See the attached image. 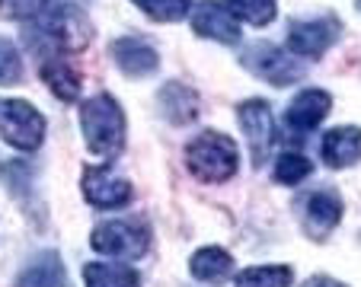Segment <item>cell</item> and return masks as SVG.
I'll use <instances>...</instances> for the list:
<instances>
[{
	"mask_svg": "<svg viewBox=\"0 0 361 287\" xmlns=\"http://www.w3.org/2000/svg\"><path fill=\"white\" fill-rule=\"evenodd\" d=\"M314 172V163L304 157V153H281L279 160H275V182H281V185H298V182H304L307 176Z\"/></svg>",
	"mask_w": 361,
	"mask_h": 287,
	"instance_id": "obj_23",
	"label": "cell"
},
{
	"mask_svg": "<svg viewBox=\"0 0 361 287\" xmlns=\"http://www.w3.org/2000/svg\"><path fill=\"white\" fill-rule=\"evenodd\" d=\"M80 131L87 147L102 160H116L125 151V112L116 96L96 93L80 106Z\"/></svg>",
	"mask_w": 361,
	"mask_h": 287,
	"instance_id": "obj_1",
	"label": "cell"
},
{
	"mask_svg": "<svg viewBox=\"0 0 361 287\" xmlns=\"http://www.w3.org/2000/svg\"><path fill=\"white\" fill-rule=\"evenodd\" d=\"M291 265H250L237 272L233 287H291Z\"/></svg>",
	"mask_w": 361,
	"mask_h": 287,
	"instance_id": "obj_20",
	"label": "cell"
},
{
	"mask_svg": "<svg viewBox=\"0 0 361 287\" xmlns=\"http://www.w3.org/2000/svg\"><path fill=\"white\" fill-rule=\"evenodd\" d=\"M42 80L51 93L61 99V103H77V96H80V74L71 68L64 58L51 55L42 61Z\"/></svg>",
	"mask_w": 361,
	"mask_h": 287,
	"instance_id": "obj_18",
	"label": "cell"
},
{
	"mask_svg": "<svg viewBox=\"0 0 361 287\" xmlns=\"http://www.w3.org/2000/svg\"><path fill=\"white\" fill-rule=\"evenodd\" d=\"M131 4L157 23H179L192 10V0H131Z\"/></svg>",
	"mask_w": 361,
	"mask_h": 287,
	"instance_id": "obj_22",
	"label": "cell"
},
{
	"mask_svg": "<svg viewBox=\"0 0 361 287\" xmlns=\"http://www.w3.org/2000/svg\"><path fill=\"white\" fill-rule=\"evenodd\" d=\"M150 227L147 220L135 217V220H102L90 236V246L99 255H109L118 262H135L144 259L150 249Z\"/></svg>",
	"mask_w": 361,
	"mask_h": 287,
	"instance_id": "obj_3",
	"label": "cell"
},
{
	"mask_svg": "<svg viewBox=\"0 0 361 287\" xmlns=\"http://www.w3.org/2000/svg\"><path fill=\"white\" fill-rule=\"evenodd\" d=\"M320 153L329 170H348V166H355L361 160V128L342 125V128L326 131L320 144Z\"/></svg>",
	"mask_w": 361,
	"mask_h": 287,
	"instance_id": "obj_15",
	"label": "cell"
},
{
	"mask_svg": "<svg viewBox=\"0 0 361 287\" xmlns=\"http://www.w3.org/2000/svg\"><path fill=\"white\" fill-rule=\"evenodd\" d=\"M342 35V23L336 16H317V20H294L288 26V39L285 48L300 61H314L323 58L329 48L339 42Z\"/></svg>",
	"mask_w": 361,
	"mask_h": 287,
	"instance_id": "obj_7",
	"label": "cell"
},
{
	"mask_svg": "<svg viewBox=\"0 0 361 287\" xmlns=\"http://www.w3.org/2000/svg\"><path fill=\"white\" fill-rule=\"evenodd\" d=\"M48 10V0H0V16L7 20H35Z\"/></svg>",
	"mask_w": 361,
	"mask_h": 287,
	"instance_id": "obj_25",
	"label": "cell"
},
{
	"mask_svg": "<svg viewBox=\"0 0 361 287\" xmlns=\"http://www.w3.org/2000/svg\"><path fill=\"white\" fill-rule=\"evenodd\" d=\"M83 198L93 208H102V211H116V208H125L131 201V182L118 172H112L109 166H87L80 179Z\"/></svg>",
	"mask_w": 361,
	"mask_h": 287,
	"instance_id": "obj_9",
	"label": "cell"
},
{
	"mask_svg": "<svg viewBox=\"0 0 361 287\" xmlns=\"http://www.w3.org/2000/svg\"><path fill=\"white\" fill-rule=\"evenodd\" d=\"M0 137L16 151H39V144L45 141V115L26 99L0 96Z\"/></svg>",
	"mask_w": 361,
	"mask_h": 287,
	"instance_id": "obj_5",
	"label": "cell"
},
{
	"mask_svg": "<svg viewBox=\"0 0 361 287\" xmlns=\"http://www.w3.org/2000/svg\"><path fill=\"white\" fill-rule=\"evenodd\" d=\"M189 20H192L195 35H202V39L221 42V45H237L240 42V20L221 0H202V4L192 10Z\"/></svg>",
	"mask_w": 361,
	"mask_h": 287,
	"instance_id": "obj_10",
	"label": "cell"
},
{
	"mask_svg": "<svg viewBox=\"0 0 361 287\" xmlns=\"http://www.w3.org/2000/svg\"><path fill=\"white\" fill-rule=\"evenodd\" d=\"M240 61H243V68L250 70V74L262 77V80L272 83V87H291L307 70L304 64H300V58H294L288 48H279V45H272V42H256V45H250L243 55H240Z\"/></svg>",
	"mask_w": 361,
	"mask_h": 287,
	"instance_id": "obj_6",
	"label": "cell"
},
{
	"mask_svg": "<svg viewBox=\"0 0 361 287\" xmlns=\"http://www.w3.org/2000/svg\"><path fill=\"white\" fill-rule=\"evenodd\" d=\"M342 220V198L336 191H314L304 205V230L310 239H326Z\"/></svg>",
	"mask_w": 361,
	"mask_h": 287,
	"instance_id": "obj_13",
	"label": "cell"
},
{
	"mask_svg": "<svg viewBox=\"0 0 361 287\" xmlns=\"http://www.w3.org/2000/svg\"><path fill=\"white\" fill-rule=\"evenodd\" d=\"M20 80H23V58L13 42L0 35V87H10V83Z\"/></svg>",
	"mask_w": 361,
	"mask_h": 287,
	"instance_id": "obj_24",
	"label": "cell"
},
{
	"mask_svg": "<svg viewBox=\"0 0 361 287\" xmlns=\"http://www.w3.org/2000/svg\"><path fill=\"white\" fill-rule=\"evenodd\" d=\"M83 284L87 287H141L135 268L128 265H106V262H90L83 268Z\"/></svg>",
	"mask_w": 361,
	"mask_h": 287,
	"instance_id": "obj_19",
	"label": "cell"
},
{
	"mask_svg": "<svg viewBox=\"0 0 361 287\" xmlns=\"http://www.w3.org/2000/svg\"><path fill=\"white\" fill-rule=\"evenodd\" d=\"M185 166L202 182H227L240 166V151L224 131H202L185 144Z\"/></svg>",
	"mask_w": 361,
	"mask_h": 287,
	"instance_id": "obj_2",
	"label": "cell"
},
{
	"mask_svg": "<svg viewBox=\"0 0 361 287\" xmlns=\"http://www.w3.org/2000/svg\"><path fill=\"white\" fill-rule=\"evenodd\" d=\"M355 7H358V10H361V0H355Z\"/></svg>",
	"mask_w": 361,
	"mask_h": 287,
	"instance_id": "obj_27",
	"label": "cell"
},
{
	"mask_svg": "<svg viewBox=\"0 0 361 287\" xmlns=\"http://www.w3.org/2000/svg\"><path fill=\"white\" fill-rule=\"evenodd\" d=\"M237 118H240V128H243L246 141H250V153H252V166H262L269 160L275 147V115H272V106L266 99H246V103L237 106Z\"/></svg>",
	"mask_w": 361,
	"mask_h": 287,
	"instance_id": "obj_8",
	"label": "cell"
},
{
	"mask_svg": "<svg viewBox=\"0 0 361 287\" xmlns=\"http://www.w3.org/2000/svg\"><path fill=\"white\" fill-rule=\"evenodd\" d=\"M35 35H42L51 55H61V51H83L93 39V23L74 4H61L51 13H45V20L39 23Z\"/></svg>",
	"mask_w": 361,
	"mask_h": 287,
	"instance_id": "obj_4",
	"label": "cell"
},
{
	"mask_svg": "<svg viewBox=\"0 0 361 287\" xmlns=\"http://www.w3.org/2000/svg\"><path fill=\"white\" fill-rule=\"evenodd\" d=\"M13 287H68V274H64L61 255L58 253H42L20 272Z\"/></svg>",
	"mask_w": 361,
	"mask_h": 287,
	"instance_id": "obj_16",
	"label": "cell"
},
{
	"mask_svg": "<svg viewBox=\"0 0 361 287\" xmlns=\"http://www.w3.org/2000/svg\"><path fill=\"white\" fill-rule=\"evenodd\" d=\"M189 272L195 281H204V284H221V281L231 278L233 272V255L221 246H204L198 253H192L189 259Z\"/></svg>",
	"mask_w": 361,
	"mask_h": 287,
	"instance_id": "obj_17",
	"label": "cell"
},
{
	"mask_svg": "<svg viewBox=\"0 0 361 287\" xmlns=\"http://www.w3.org/2000/svg\"><path fill=\"white\" fill-rule=\"evenodd\" d=\"M227 10H231L237 20H246L252 26H269L279 13V4L275 0H221Z\"/></svg>",
	"mask_w": 361,
	"mask_h": 287,
	"instance_id": "obj_21",
	"label": "cell"
},
{
	"mask_svg": "<svg viewBox=\"0 0 361 287\" xmlns=\"http://www.w3.org/2000/svg\"><path fill=\"white\" fill-rule=\"evenodd\" d=\"M112 61H116L118 70H122L125 77H131V80L150 77L160 68L157 48L147 45L144 39H116L112 42Z\"/></svg>",
	"mask_w": 361,
	"mask_h": 287,
	"instance_id": "obj_12",
	"label": "cell"
},
{
	"mask_svg": "<svg viewBox=\"0 0 361 287\" xmlns=\"http://www.w3.org/2000/svg\"><path fill=\"white\" fill-rule=\"evenodd\" d=\"M329 109H333V96H329L326 89L310 87V89L298 93L291 103H288L285 125L291 131H298V134H307V131H314L317 125L329 115Z\"/></svg>",
	"mask_w": 361,
	"mask_h": 287,
	"instance_id": "obj_11",
	"label": "cell"
},
{
	"mask_svg": "<svg viewBox=\"0 0 361 287\" xmlns=\"http://www.w3.org/2000/svg\"><path fill=\"white\" fill-rule=\"evenodd\" d=\"M157 109L170 125H189L202 112V96L179 80H170L157 93Z\"/></svg>",
	"mask_w": 361,
	"mask_h": 287,
	"instance_id": "obj_14",
	"label": "cell"
},
{
	"mask_svg": "<svg viewBox=\"0 0 361 287\" xmlns=\"http://www.w3.org/2000/svg\"><path fill=\"white\" fill-rule=\"evenodd\" d=\"M304 287H348V284H342V281H336V278H326V274H314L310 281H304Z\"/></svg>",
	"mask_w": 361,
	"mask_h": 287,
	"instance_id": "obj_26",
	"label": "cell"
}]
</instances>
